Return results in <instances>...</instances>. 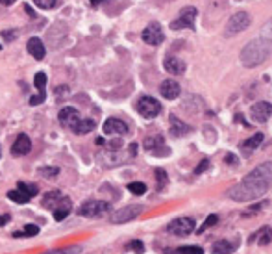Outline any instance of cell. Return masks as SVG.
<instances>
[{"label":"cell","instance_id":"obj_38","mask_svg":"<svg viewBox=\"0 0 272 254\" xmlns=\"http://www.w3.org/2000/svg\"><path fill=\"white\" fill-rule=\"evenodd\" d=\"M45 91H39L37 97H30V104L32 106H37V104H41V102H45Z\"/></svg>","mask_w":272,"mask_h":254},{"label":"cell","instance_id":"obj_11","mask_svg":"<svg viewBox=\"0 0 272 254\" xmlns=\"http://www.w3.org/2000/svg\"><path fill=\"white\" fill-rule=\"evenodd\" d=\"M58 119H60V124L63 126V128H74V124L82 119L80 117V111L76 108H72V106H67V108H63L60 111V115H58Z\"/></svg>","mask_w":272,"mask_h":254},{"label":"cell","instance_id":"obj_2","mask_svg":"<svg viewBox=\"0 0 272 254\" xmlns=\"http://www.w3.org/2000/svg\"><path fill=\"white\" fill-rule=\"evenodd\" d=\"M272 54V41L267 37H257L252 39L248 45L241 50V63L244 67H257L259 63H263L265 60H269V56Z\"/></svg>","mask_w":272,"mask_h":254},{"label":"cell","instance_id":"obj_40","mask_svg":"<svg viewBox=\"0 0 272 254\" xmlns=\"http://www.w3.org/2000/svg\"><path fill=\"white\" fill-rule=\"evenodd\" d=\"M209 167V160H202V162L197 165V169H195V175H202L205 169Z\"/></svg>","mask_w":272,"mask_h":254},{"label":"cell","instance_id":"obj_31","mask_svg":"<svg viewBox=\"0 0 272 254\" xmlns=\"http://www.w3.org/2000/svg\"><path fill=\"white\" fill-rule=\"evenodd\" d=\"M46 82H48V78H46L45 73H37V74H35V78H34V84H35V87H37L39 91H45Z\"/></svg>","mask_w":272,"mask_h":254},{"label":"cell","instance_id":"obj_43","mask_svg":"<svg viewBox=\"0 0 272 254\" xmlns=\"http://www.w3.org/2000/svg\"><path fill=\"white\" fill-rule=\"evenodd\" d=\"M122 145V141L121 139H113L111 143H109V146H111V150H119V146Z\"/></svg>","mask_w":272,"mask_h":254},{"label":"cell","instance_id":"obj_1","mask_svg":"<svg viewBox=\"0 0 272 254\" xmlns=\"http://www.w3.org/2000/svg\"><path fill=\"white\" fill-rule=\"evenodd\" d=\"M267 191H269V185L265 184L263 180H259L256 175L248 173L241 184L228 189V197L232 200H237V202H248V200L259 199Z\"/></svg>","mask_w":272,"mask_h":254},{"label":"cell","instance_id":"obj_30","mask_svg":"<svg viewBox=\"0 0 272 254\" xmlns=\"http://www.w3.org/2000/svg\"><path fill=\"white\" fill-rule=\"evenodd\" d=\"M128 191L134 193V195H144L146 193V185L143 182H132V184H128Z\"/></svg>","mask_w":272,"mask_h":254},{"label":"cell","instance_id":"obj_29","mask_svg":"<svg viewBox=\"0 0 272 254\" xmlns=\"http://www.w3.org/2000/svg\"><path fill=\"white\" fill-rule=\"evenodd\" d=\"M37 173H39V177L48 178V180H54V178L60 175V169H58V167H41Z\"/></svg>","mask_w":272,"mask_h":254},{"label":"cell","instance_id":"obj_12","mask_svg":"<svg viewBox=\"0 0 272 254\" xmlns=\"http://www.w3.org/2000/svg\"><path fill=\"white\" fill-rule=\"evenodd\" d=\"M159 93H161V97L167 100H174V99H178L180 97V93H181V87L180 84L176 82V80H163L161 82V85H159Z\"/></svg>","mask_w":272,"mask_h":254},{"label":"cell","instance_id":"obj_24","mask_svg":"<svg viewBox=\"0 0 272 254\" xmlns=\"http://www.w3.org/2000/svg\"><path fill=\"white\" fill-rule=\"evenodd\" d=\"M256 241L259 245H269L272 241V230L271 226H263V228H259V232L256 234Z\"/></svg>","mask_w":272,"mask_h":254},{"label":"cell","instance_id":"obj_10","mask_svg":"<svg viewBox=\"0 0 272 254\" xmlns=\"http://www.w3.org/2000/svg\"><path fill=\"white\" fill-rule=\"evenodd\" d=\"M272 115V104L267 100H259L256 104H252L250 108V117L256 121V123H267Z\"/></svg>","mask_w":272,"mask_h":254},{"label":"cell","instance_id":"obj_45","mask_svg":"<svg viewBox=\"0 0 272 254\" xmlns=\"http://www.w3.org/2000/svg\"><path fill=\"white\" fill-rule=\"evenodd\" d=\"M130 154L132 156L137 154V143H132V145H130Z\"/></svg>","mask_w":272,"mask_h":254},{"label":"cell","instance_id":"obj_14","mask_svg":"<svg viewBox=\"0 0 272 254\" xmlns=\"http://www.w3.org/2000/svg\"><path fill=\"white\" fill-rule=\"evenodd\" d=\"M32 150V141L26 134H19L15 143L11 146V154L13 156H26Z\"/></svg>","mask_w":272,"mask_h":254},{"label":"cell","instance_id":"obj_41","mask_svg":"<svg viewBox=\"0 0 272 254\" xmlns=\"http://www.w3.org/2000/svg\"><path fill=\"white\" fill-rule=\"evenodd\" d=\"M2 36H4V39H6V41H13V39H17L19 32H17V30H4V32H2Z\"/></svg>","mask_w":272,"mask_h":254},{"label":"cell","instance_id":"obj_6","mask_svg":"<svg viewBox=\"0 0 272 254\" xmlns=\"http://www.w3.org/2000/svg\"><path fill=\"white\" fill-rule=\"evenodd\" d=\"M195 21H197V8L187 6V8H183L180 11L178 19L170 23V28H172V30H181V28L195 30Z\"/></svg>","mask_w":272,"mask_h":254},{"label":"cell","instance_id":"obj_22","mask_svg":"<svg viewBox=\"0 0 272 254\" xmlns=\"http://www.w3.org/2000/svg\"><path fill=\"white\" fill-rule=\"evenodd\" d=\"M213 254H232L235 251V243H230L228 239H219L213 243Z\"/></svg>","mask_w":272,"mask_h":254},{"label":"cell","instance_id":"obj_8","mask_svg":"<svg viewBox=\"0 0 272 254\" xmlns=\"http://www.w3.org/2000/svg\"><path fill=\"white\" fill-rule=\"evenodd\" d=\"M141 37H143V41L146 43V45L158 46V45H161V43L165 41V34H163V28H161L158 23H150L143 30Z\"/></svg>","mask_w":272,"mask_h":254},{"label":"cell","instance_id":"obj_23","mask_svg":"<svg viewBox=\"0 0 272 254\" xmlns=\"http://www.w3.org/2000/svg\"><path fill=\"white\" fill-rule=\"evenodd\" d=\"M63 199V195H61V191H50L46 193L45 197H43V206L48 210H54L56 206H58V202Z\"/></svg>","mask_w":272,"mask_h":254},{"label":"cell","instance_id":"obj_47","mask_svg":"<svg viewBox=\"0 0 272 254\" xmlns=\"http://www.w3.org/2000/svg\"><path fill=\"white\" fill-rule=\"evenodd\" d=\"M15 2L17 0H0V4H2V6H13Z\"/></svg>","mask_w":272,"mask_h":254},{"label":"cell","instance_id":"obj_27","mask_svg":"<svg viewBox=\"0 0 272 254\" xmlns=\"http://www.w3.org/2000/svg\"><path fill=\"white\" fill-rule=\"evenodd\" d=\"M82 253V247L80 245H70L65 249H54V251H46L43 254H80Z\"/></svg>","mask_w":272,"mask_h":254},{"label":"cell","instance_id":"obj_26","mask_svg":"<svg viewBox=\"0 0 272 254\" xmlns=\"http://www.w3.org/2000/svg\"><path fill=\"white\" fill-rule=\"evenodd\" d=\"M163 145V138L161 136H150L144 139V148L146 150H154V148H161Z\"/></svg>","mask_w":272,"mask_h":254},{"label":"cell","instance_id":"obj_50","mask_svg":"<svg viewBox=\"0 0 272 254\" xmlns=\"http://www.w3.org/2000/svg\"><path fill=\"white\" fill-rule=\"evenodd\" d=\"M0 154H2V152H0Z\"/></svg>","mask_w":272,"mask_h":254},{"label":"cell","instance_id":"obj_42","mask_svg":"<svg viewBox=\"0 0 272 254\" xmlns=\"http://www.w3.org/2000/svg\"><path fill=\"white\" fill-rule=\"evenodd\" d=\"M224 162H226L228 165H237V163H239V158L235 154H228L226 158H224Z\"/></svg>","mask_w":272,"mask_h":254},{"label":"cell","instance_id":"obj_17","mask_svg":"<svg viewBox=\"0 0 272 254\" xmlns=\"http://www.w3.org/2000/svg\"><path fill=\"white\" fill-rule=\"evenodd\" d=\"M169 124H170V134H172L174 138H183V136H187L191 132L189 124H185L183 121H180L178 117H174V115H170Z\"/></svg>","mask_w":272,"mask_h":254},{"label":"cell","instance_id":"obj_18","mask_svg":"<svg viewBox=\"0 0 272 254\" xmlns=\"http://www.w3.org/2000/svg\"><path fill=\"white\" fill-rule=\"evenodd\" d=\"M70 212H72V202H70L68 197H63V199L58 202V206L54 208V219H56V221H63Z\"/></svg>","mask_w":272,"mask_h":254},{"label":"cell","instance_id":"obj_28","mask_svg":"<svg viewBox=\"0 0 272 254\" xmlns=\"http://www.w3.org/2000/svg\"><path fill=\"white\" fill-rule=\"evenodd\" d=\"M170 254H204V249H202V247H195V245L178 247V249L172 251Z\"/></svg>","mask_w":272,"mask_h":254},{"label":"cell","instance_id":"obj_15","mask_svg":"<svg viewBox=\"0 0 272 254\" xmlns=\"http://www.w3.org/2000/svg\"><path fill=\"white\" fill-rule=\"evenodd\" d=\"M163 67H165L167 73L176 74V76H180V74L185 73V62L180 60V58H174V56H167L165 62H163Z\"/></svg>","mask_w":272,"mask_h":254},{"label":"cell","instance_id":"obj_9","mask_svg":"<svg viewBox=\"0 0 272 254\" xmlns=\"http://www.w3.org/2000/svg\"><path fill=\"white\" fill-rule=\"evenodd\" d=\"M167 230L174 236H189L191 232H195V221L191 217H178L172 223H169Z\"/></svg>","mask_w":272,"mask_h":254},{"label":"cell","instance_id":"obj_37","mask_svg":"<svg viewBox=\"0 0 272 254\" xmlns=\"http://www.w3.org/2000/svg\"><path fill=\"white\" fill-rule=\"evenodd\" d=\"M156 178H158V189H161L167 184V173L163 169H156Z\"/></svg>","mask_w":272,"mask_h":254},{"label":"cell","instance_id":"obj_35","mask_svg":"<svg viewBox=\"0 0 272 254\" xmlns=\"http://www.w3.org/2000/svg\"><path fill=\"white\" fill-rule=\"evenodd\" d=\"M34 4L41 9H52L56 6V0H34Z\"/></svg>","mask_w":272,"mask_h":254},{"label":"cell","instance_id":"obj_4","mask_svg":"<svg viewBox=\"0 0 272 254\" xmlns=\"http://www.w3.org/2000/svg\"><path fill=\"white\" fill-rule=\"evenodd\" d=\"M111 210V204L106 200H87L78 208V216L82 217H102Z\"/></svg>","mask_w":272,"mask_h":254},{"label":"cell","instance_id":"obj_3","mask_svg":"<svg viewBox=\"0 0 272 254\" xmlns=\"http://www.w3.org/2000/svg\"><path fill=\"white\" fill-rule=\"evenodd\" d=\"M252 23V17L246 13V11H237L234 15L228 19L226 23V32H224V36L230 37V36H237V34H241L242 30H246Z\"/></svg>","mask_w":272,"mask_h":254},{"label":"cell","instance_id":"obj_13","mask_svg":"<svg viewBox=\"0 0 272 254\" xmlns=\"http://www.w3.org/2000/svg\"><path fill=\"white\" fill-rule=\"evenodd\" d=\"M104 134H107V136H124V134H128V124L121 119H107L104 123Z\"/></svg>","mask_w":272,"mask_h":254},{"label":"cell","instance_id":"obj_34","mask_svg":"<svg viewBox=\"0 0 272 254\" xmlns=\"http://www.w3.org/2000/svg\"><path fill=\"white\" fill-rule=\"evenodd\" d=\"M128 249H132L136 254H143L144 253V245L143 241H139V239H134V241H130L128 243Z\"/></svg>","mask_w":272,"mask_h":254},{"label":"cell","instance_id":"obj_7","mask_svg":"<svg viewBox=\"0 0 272 254\" xmlns=\"http://www.w3.org/2000/svg\"><path fill=\"white\" fill-rule=\"evenodd\" d=\"M141 212H143V206H139V204H132V206H126V208H119L117 212L111 214V223L113 224L128 223V221L141 216Z\"/></svg>","mask_w":272,"mask_h":254},{"label":"cell","instance_id":"obj_33","mask_svg":"<svg viewBox=\"0 0 272 254\" xmlns=\"http://www.w3.org/2000/svg\"><path fill=\"white\" fill-rule=\"evenodd\" d=\"M219 223V216H215V214H213V216H209L207 217V219H205V223L202 224V226H200V228H198V234H200V232H205L207 230V228H211V226H215V224Z\"/></svg>","mask_w":272,"mask_h":254},{"label":"cell","instance_id":"obj_32","mask_svg":"<svg viewBox=\"0 0 272 254\" xmlns=\"http://www.w3.org/2000/svg\"><path fill=\"white\" fill-rule=\"evenodd\" d=\"M19 189H21V191H24L26 195H30V197H35V195L39 193L37 185H34V184H24V182H19Z\"/></svg>","mask_w":272,"mask_h":254},{"label":"cell","instance_id":"obj_36","mask_svg":"<svg viewBox=\"0 0 272 254\" xmlns=\"http://www.w3.org/2000/svg\"><path fill=\"white\" fill-rule=\"evenodd\" d=\"M261 37H267L272 41V19H269L261 28Z\"/></svg>","mask_w":272,"mask_h":254},{"label":"cell","instance_id":"obj_39","mask_svg":"<svg viewBox=\"0 0 272 254\" xmlns=\"http://www.w3.org/2000/svg\"><path fill=\"white\" fill-rule=\"evenodd\" d=\"M24 234H26V236H37L39 226H35V224H26V226H24Z\"/></svg>","mask_w":272,"mask_h":254},{"label":"cell","instance_id":"obj_5","mask_svg":"<svg viewBox=\"0 0 272 254\" xmlns=\"http://www.w3.org/2000/svg\"><path fill=\"white\" fill-rule=\"evenodd\" d=\"M137 111L144 119H154L161 113V104L154 97H141L137 100Z\"/></svg>","mask_w":272,"mask_h":254},{"label":"cell","instance_id":"obj_46","mask_svg":"<svg viewBox=\"0 0 272 254\" xmlns=\"http://www.w3.org/2000/svg\"><path fill=\"white\" fill-rule=\"evenodd\" d=\"M6 223H9V216H0V226H4Z\"/></svg>","mask_w":272,"mask_h":254},{"label":"cell","instance_id":"obj_20","mask_svg":"<svg viewBox=\"0 0 272 254\" xmlns=\"http://www.w3.org/2000/svg\"><path fill=\"white\" fill-rule=\"evenodd\" d=\"M263 139H265V136L259 132V134H254L252 138H248V139H244L241 143V148H242V152L246 150V152H252L254 148H259V145L263 143Z\"/></svg>","mask_w":272,"mask_h":254},{"label":"cell","instance_id":"obj_44","mask_svg":"<svg viewBox=\"0 0 272 254\" xmlns=\"http://www.w3.org/2000/svg\"><path fill=\"white\" fill-rule=\"evenodd\" d=\"M11 238L21 239V238H28V236H26V234H24V232H13V234H11Z\"/></svg>","mask_w":272,"mask_h":254},{"label":"cell","instance_id":"obj_25","mask_svg":"<svg viewBox=\"0 0 272 254\" xmlns=\"http://www.w3.org/2000/svg\"><path fill=\"white\" fill-rule=\"evenodd\" d=\"M8 199L13 200V202H19V204H24V202H28L32 197L30 195H26L24 191H21V189H11V191H8Z\"/></svg>","mask_w":272,"mask_h":254},{"label":"cell","instance_id":"obj_16","mask_svg":"<svg viewBox=\"0 0 272 254\" xmlns=\"http://www.w3.org/2000/svg\"><path fill=\"white\" fill-rule=\"evenodd\" d=\"M26 48H28V54L34 56L37 62H41V60H45L46 56V48L45 45H43V41L39 37H32L30 41H28V45H26Z\"/></svg>","mask_w":272,"mask_h":254},{"label":"cell","instance_id":"obj_48","mask_svg":"<svg viewBox=\"0 0 272 254\" xmlns=\"http://www.w3.org/2000/svg\"><path fill=\"white\" fill-rule=\"evenodd\" d=\"M89 2H91V6H93V8H99L104 0H89Z\"/></svg>","mask_w":272,"mask_h":254},{"label":"cell","instance_id":"obj_19","mask_svg":"<svg viewBox=\"0 0 272 254\" xmlns=\"http://www.w3.org/2000/svg\"><path fill=\"white\" fill-rule=\"evenodd\" d=\"M252 175H256L259 180H263L265 184L271 187L272 185V162H267L263 165H259L256 169L252 171Z\"/></svg>","mask_w":272,"mask_h":254},{"label":"cell","instance_id":"obj_21","mask_svg":"<svg viewBox=\"0 0 272 254\" xmlns=\"http://www.w3.org/2000/svg\"><path fill=\"white\" fill-rule=\"evenodd\" d=\"M95 126H97V123H95L93 119H80V121L74 124L72 132L78 134V136H83V134H89V132L95 130Z\"/></svg>","mask_w":272,"mask_h":254},{"label":"cell","instance_id":"obj_49","mask_svg":"<svg viewBox=\"0 0 272 254\" xmlns=\"http://www.w3.org/2000/svg\"><path fill=\"white\" fill-rule=\"evenodd\" d=\"M0 48H2V45H0Z\"/></svg>","mask_w":272,"mask_h":254}]
</instances>
